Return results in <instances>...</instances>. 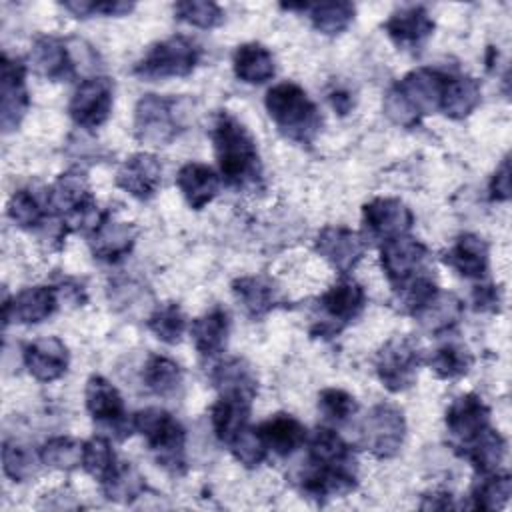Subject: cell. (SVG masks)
Returning a JSON list of instances; mask_svg holds the SVG:
<instances>
[{
    "label": "cell",
    "instance_id": "cell-7",
    "mask_svg": "<svg viewBox=\"0 0 512 512\" xmlns=\"http://www.w3.org/2000/svg\"><path fill=\"white\" fill-rule=\"evenodd\" d=\"M364 306V288L354 280L342 278L318 298V310L324 316V320H320V324L312 332L320 336H334L344 326L354 322L362 314Z\"/></svg>",
    "mask_w": 512,
    "mask_h": 512
},
{
    "label": "cell",
    "instance_id": "cell-5",
    "mask_svg": "<svg viewBox=\"0 0 512 512\" xmlns=\"http://www.w3.org/2000/svg\"><path fill=\"white\" fill-rule=\"evenodd\" d=\"M200 60V48L186 36H170L156 42L136 62L134 74L146 82L188 76Z\"/></svg>",
    "mask_w": 512,
    "mask_h": 512
},
{
    "label": "cell",
    "instance_id": "cell-3",
    "mask_svg": "<svg viewBox=\"0 0 512 512\" xmlns=\"http://www.w3.org/2000/svg\"><path fill=\"white\" fill-rule=\"evenodd\" d=\"M132 428L142 434L156 462L172 476L186 472V432L164 408H144L132 416Z\"/></svg>",
    "mask_w": 512,
    "mask_h": 512
},
{
    "label": "cell",
    "instance_id": "cell-52",
    "mask_svg": "<svg viewBox=\"0 0 512 512\" xmlns=\"http://www.w3.org/2000/svg\"><path fill=\"white\" fill-rule=\"evenodd\" d=\"M490 198L496 202H506L510 198V162L508 158L502 160V164L496 168L490 186H488Z\"/></svg>",
    "mask_w": 512,
    "mask_h": 512
},
{
    "label": "cell",
    "instance_id": "cell-20",
    "mask_svg": "<svg viewBox=\"0 0 512 512\" xmlns=\"http://www.w3.org/2000/svg\"><path fill=\"white\" fill-rule=\"evenodd\" d=\"M28 64L46 80H68L76 72L70 46L56 36H38L30 48Z\"/></svg>",
    "mask_w": 512,
    "mask_h": 512
},
{
    "label": "cell",
    "instance_id": "cell-51",
    "mask_svg": "<svg viewBox=\"0 0 512 512\" xmlns=\"http://www.w3.org/2000/svg\"><path fill=\"white\" fill-rule=\"evenodd\" d=\"M382 110L386 114V118L402 128H412L420 122V118L410 110V106L404 102V98L398 94V90L392 86L382 102Z\"/></svg>",
    "mask_w": 512,
    "mask_h": 512
},
{
    "label": "cell",
    "instance_id": "cell-55",
    "mask_svg": "<svg viewBox=\"0 0 512 512\" xmlns=\"http://www.w3.org/2000/svg\"><path fill=\"white\" fill-rule=\"evenodd\" d=\"M330 104L338 114H346L352 108V96L346 90H334L330 92Z\"/></svg>",
    "mask_w": 512,
    "mask_h": 512
},
{
    "label": "cell",
    "instance_id": "cell-16",
    "mask_svg": "<svg viewBox=\"0 0 512 512\" xmlns=\"http://www.w3.org/2000/svg\"><path fill=\"white\" fill-rule=\"evenodd\" d=\"M362 222L372 238L390 240L412 228L414 214L398 198H374L364 204Z\"/></svg>",
    "mask_w": 512,
    "mask_h": 512
},
{
    "label": "cell",
    "instance_id": "cell-42",
    "mask_svg": "<svg viewBox=\"0 0 512 512\" xmlns=\"http://www.w3.org/2000/svg\"><path fill=\"white\" fill-rule=\"evenodd\" d=\"M42 460L40 454H34L30 446L6 438L2 444V470L14 482H26L36 476Z\"/></svg>",
    "mask_w": 512,
    "mask_h": 512
},
{
    "label": "cell",
    "instance_id": "cell-28",
    "mask_svg": "<svg viewBox=\"0 0 512 512\" xmlns=\"http://www.w3.org/2000/svg\"><path fill=\"white\" fill-rule=\"evenodd\" d=\"M256 430L262 436L266 448L278 456H290L300 446H304L308 438V430L304 428V424L290 414H274L264 420Z\"/></svg>",
    "mask_w": 512,
    "mask_h": 512
},
{
    "label": "cell",
    "instance_id": "cell-32",
    "mask_svg": "<svg viewBox=\"0 0 512 512\" xmlns=\"http://www.w3.org/2000/svg\"><path fill=\"white\" fill-rule=\"evenodd\" d=\"M308 458L306 462L322 464V466H338V468H356V460L352 448L336 434L332 428H316L308 438Z\"/></svg>",
    "mask_w": 512,
    "mask_h": 512
},
{
    "label": "cell",
    "instance_id": "cell-27",
    "mask_svg": "<svg viewBox=\"0 0 512 512\" xmlns=\"http://www.w3.org/2000/svg\"><path fill=\"white\" fill-rule=\"evenodd\" d=\"M210 382L218 396H240L254 400L258 392V378L252 366L242 358H226L210 372Z\"/></svg>",
    "mask_w": 512,
    "mask_h": 512
},
{
    "label": "cell",
    "instance_id": "cell-40",
    "mask_svg": "<svg viewBox=\"0 0 512 512\" xmlns=\"http://www.w3.org/2000/svg\"><path fill=\"white\" fill-rule=\"evenodd\" d=\"M512 494V478L506 472L484 474V478L472 490V506L476 510L494 512L502 510Z\"/></svg>",
    "mask_w": 512,
    "mask_h": 512
},
{
    "label": "cell",
    "instance_id": "cell-15",
    "mask_svg": "<svg viewBox=\"0 0 512 512\" xmlns=\"http://www.w3.org/2000/svg\"><path fill=\"white\" fill-rule=\"evenodd\" d=\"M298 488L304 496L324 502L342 498L356 488V468H338L306 462L298 476Z\"/></svg>",
    "mask_w": 512,
    "mask_h": 512
},
{
    "label": "cell",
    "instance_id": "cell-54",
    "mask_svg": "<svg viewBox=\"0 0 512 512\" xmlns=\"http://www.w3.org/2000/svg\"><path fill=\"white\" fill-rule=\"evenodd\" d=\"M420 506H422L424 510H448V508L454 506V504H452V494H450V492H442V490L430 492V494L424 496V500H422Z\"/></svg>",
    "mask_w": 512,
    "mask_h": 512
},
{
    "label": "cell",
    "instance_id": "cell-17",
    "mask_svg": "<svg viewBox=\"0 0 512 512\" xmlns=\"http://www.w3.org/2000/svg\"><path fill=\"white\" fill-rule=\"evenodd\" d=\"M114 182L132 198L150 200L162 184V164L150 152H136L120 164Z\"/></svg>",
    "mask_w": 512,
    "mask_h": 512
},
{
    "label": "cell",
    "instance_id": "cell-22",
    "mask_svg": "<svg viewBox=\"0 0 512 512\" xmlns=\"http://www.w3.org/2000/svg\"><path fill=\"white\" fill-rule=\"evenodd\" d=\"M384 30L398 48L420 50L434 32V20L422 6H406L390 14Z\"/></svg>",
    "mask_w": 512,
    "mask_h": 512
},
{
    "label": "cell",
    "instance_id": "cell-6",
    "mask_svg": "<svg viewBox=\"0 0 512 512\" xmlns=\"http://www.w3.org/2000/svg\"><path fill=\"white\" fill-rule=\"evenodd\" d=\"M404 436V414L392 404L372 406L360 424L362 446L380 460L396 456L402 448Z\"/></svg>",
    "mask_w": 512,
    "mask_h": 512
},
{
    "label": "cell",
    "instance_id": "cell-26",
    "mask_svg": "<svg viewBox=\"0 0 512 512\" xmlns=\"http://www.w3.org/2000/svg\"><path fill=\"white\" fill-rule=\"evenodd\" d=\"M488 254L486 240L476 234H462L444 252L442 260L464 278H482L488 270Z\"/></svg>",
    "mask_w": 512,
    "mask_h": 512
},
{
    "label": "cell",
    "instance_id": "cell-4",
    "mask_svg": "<svg viewBox=\"0 0 512 512\" xmlns=\"http://www.w3.org/2000/svg\"><path fill=\"white\" fill-rule=\"evenodd\" d=\"M182 100L144 94L134 108V136L142 144L166 146L182 130Z\"/></svg>",
    "mask_w": 512,
    "mask_h": 512
},
{
    "label": "cell",
    "instance_id": "cell-23",
    "mask_svg": "<svg viewBox=\"0 0 512 512\" xmlns=\"http://www.w3.org/2000/svg\"><path fill=\"white\" fill-rule=\"evenodd\" d=\"M138 236V228L132 222L116 220L110 212L102 224L88 236L94 258L104 262H118L130 254Z\"/></svg>",
    "mask_w": 512,
    "mask_h": 512
},
{
    "label": "cell",
    "instance_id": "cell-35",
    "mask_svg": "<svg viewBox=\"0 0 512 512\" xmlns=\"http://www.w3.org/2000/svg\"><path fill=\"white\" fill-rule=\"evenodd\" d=\"M480 98H482V88L476 78L466 74H454V76L448 74L440 110L452 120H462L476 110V106L480 104Z\"/></svg>",
    "mask_w": 512,
    "mask_h": 512
},
{
    "label": "cell",
    "instance_id": "cell-46",
    "mask_svg": "<svg viewBox=\"0 0 512 512\" xmlns=\"http://www.w3.org/2000/svg\"><path fill=\"white\" fill-rule=\"evenodd\" d=\"M118 460L110 446V442L104 436H92L84 442V454H82V468L100 484L112 476L116 470Z\"/></svg>",
    "mask_w": 512,
    "mask_h": 512
},
{
    "label": "cell",
    "instance_id": "cell-39",
    "mask_svg": "<svg viewBox=\"0 0 512 512\" xmlns=\"http://www.w3.org/2000/svg\"><path fill=\"white\" fill-rule=\"evenodd\" d=\"M142 380L144 386L154 394L172 396L182 384V368L168 356L152 354L144 364Z\"/></svg>",
    "mask_w": 512,
    "mask_h": 512
},
{
    "label": "cell",
    "instance_id": "cell-45",
    "mask_svg": "<svg viewBox=\"0 0 512 512\" xmlns=\"http://www.w3.org/2000/svg\"><path fill=\"white\" fill-rule=\"evenodd\" d=\"M100 486L108 500L122 502V504H130L132 500L140 498L146 490L144 478L138 474V470L132 464H118L112 476L104 480Z\"/></svg>",
    "mask_w": 512,
    "mask_h": 512
},
{
    "label": "cell",
    "instance_id": "cell-25",
    "mask_svg": "<svg viewBox=\"0 0 512 512\" xmlns=\"http://www.w3.org/2000/svg\"><path fill=\"white\" fill-rule=\"evenodd\" d=\"M462 314H464V304L456 294L436 290L416 310L414 318L428 334L438 336V334L450 332L454 326H458V322L462 320Z\"/></svg>",
    "mask_w": 512,
    "mask_h": 512
},
{
    "label": "cell",
    "instance_id": "cell-10",
    "mask_svg": "<svg viewBox=\"0 0 512 512\" xmlns=\"http://www.w3.org/2000/svg\"><path fill=\"white\" fill-rule=\"evenodd\" d=\"M114 104V84L108 76H90L82 80L68 104V114L76 126L94 130L102 126Z\"/></svg>",
    "mask_w": 512,
    "mask_h": 512
},
{
    "label": "cell",
    "instance_id": "cell-21",
    "mask_svg": "<svg viewBox=\"0 0 512 512\" xmlns=\"http://www.w3.org/2000/svg\"><path fill=\"white\" fill-rule=\"evenodd\" d=\"M70 354L66 344L56 336H44L24 348V366L38 382H54L68 370Z\"/></svg>",
    "mask_w": 512,
    "mask_h": 512
},
{
    "label": "cell",
    "instance_id": "cell-34",
    "mask_svg": "<svg viewBox=\"0 0 512 512\" xmlns=\"http://www.w3.org/2000/svg\"><path fill=\"white\" fill-rule=\"evenodd\" d=\"M252 400L240 396H218L210 408V422L216 438L228 444L244 426H248Z\"/></svg>",
    "mask_w": 512,
    "mask_h": 512
},
{
    "label": "cell",
    "instance_id": "cell-24",
    "mask_svg": "<svg viewBox=\"0 0 512 512\" xmlns=\"http://www.w3.org/2000/svg\"><path fill=\"white\" fill-rule=\"evenodd\" d=\"M222 178L202 162H186L176 174V186L190 208L202 210L220 192Z\"/></svg>",
    "mask_w": 512,
    "mask_h": 512
},
{
    "label": "cell",
    "instance_id": "cell-53",
    "mask_svg": "<svg viewBox=\"0 0 512 512\" xmlns=\"http://www.w3.org/2000/svg\"><path fill=\"white\" fill-rule=\"evenodd\" d=\"M472 304L476 310H496L498 304H500V294H498V288L492 286V284H482V286H476L474 292H472Z\"/></svg>",
    "mask_w": 512,
    "mask_h": 512
},
{
    "label": "cell",
    "instance_id": "cell-14",
    "mask_svg": "<svg viewBox=\"0 0 512 512\" xmlns=\"http://www.w3.org/2000/svg\"><path fill=\"white\" fill-rule=\"evenodd\" d=\"M314 250L340 274H348L356 268L366 252V240L362 234L344 226H326L318 232Z\"/></svg>",
    "mask_w": 512,
    "mask_h": 512
},
{
    "label": "cell",
    "instance_id": "cell-1",
    "mask_svg": "<svg viewBox=\"0 0 512 512\" xmlns=\"http://www.w3.org/2000/svg\"><path fill=\"white\" fill-rule=\"evenodd\" d=\"M210 138L220 178L228 188L248 190L262 182V162L256 140L236 116L226 110L218 112L212 118Z\"/></svg>",
    "mask_w": 512,
    "mask_h": 512
},
{
    "label": "cell",
    "instance_id": "cell-48",
    "mask_svg": "<svg viewBox=\"0 0 512 512\" xmlns=\"http://www.w3.org/2000/svg\"><path fill=\"white\" fill-rule=\"evenodd\" d=\"M318 410L326 422L340 426L356 414L358 402L342 388H324L318 394Z\"/></svg>",
    "mask_w": 512,
    "mask_h": 512
},
{
    "label": "cell",
    "instance_id": "cell-38",
    "mask_svg": "<svg viewBox=\"0 0 512 512\" xmlns=\"http://www.w3.org/2000/svg\"><path fill=\"white\" fill-rule=\"evenodd\" d=\"M308 12V18L312 22V26L326 34V36H336L340 32H344L350 22L354 20L356 8L352 2H316V4H306L304 8Z\"/></svg>",
    "mask_w": 512,
    "mask_h": 512
},
{
    "label": "cell",
    "instance_id": "cell-2",
    "mask_svg": "<svg viewBox=\"0 0 512 512\" xmlns=\"http://www.w3.org/2000/svg\"><path fill=\"white\" fill-rule=\"evenodd\" d=\"M268 116L276 128L292 142L310 144L322 126L318 106L304 88L294 82L274 84L264 98Z\"/></svg>",
    "mask_w": 512,
    "mask_h": 512
},
{
    "label": "cell",
    "instance_id": "cell-33",
    "mask_svg": "<svg viewBox=\"0 0 512 512\" xmlns=\"http://www.w3.org/2000/svg\"><path fill=\"white\" fill-rule=\"evenodd\" d=\"M90 186L88 176L80 168H72L58 176V180L46 190V206L48 210L66 216L70 210H74L78 204H82L86 198H90Z\"/></svg>",
    "mask_w": 512,
    "mask_h": 512
},
{
    "label": "cell",
    "instance_id": "cell-18",
    "mask_svg": "<svg viewBox=\"0 0 512 512\" xmlns=\"http://www.w3.org/2000/svg\"><path fill=\"white\" fill-rule=\"evenodd\" d=\"M444 422L448 434L456 440L460 448L490 426V408L478 394L468 392L458 396L448 406Z\"/></svg>",
    "mask_w": 512,
    "mask_h": 512
},
{
    "label": "cell",
    "instance_id": "cell-41",
    "mask_svg": "<svg viewBox=\"0 0 512 512\" xmlns=\"http://www.w3.org/2000/svg\"><path fill=\"white\" fill-rule=\"evenodd\" d=\"M46 200H40L32 190H16L6 206L8 218L24 230H38L48 218Z\"/></svg>",
    "mask_w": 512,
    "mask_h": 512
},
{
    "label": "cell",
    "instance_id": "cell-12",
    "mask_svg": "<svg viewBox=\"0 0 512 512\" xmlns=\"http://www.w3.org/2000/svg\"><path fill=\"white\" fill-rule=\"evenodd\" d=\"M0 70V124L2 130L8 134L20 126L30 104L26 90V64H22V60L18 58L14 60L8 54H2Z\"/></svg>",
    "mask_w": 512,
    "mask_h": 512
},
{
    "label": "cell",
    "instance_id": "cell-31",
    "mask_svg": "<svg viewBox=\"0 0 512 512\" xmlns=\"http://www.w3.org/2000/svg\"><path fill=\"white\" fill-rule=\"evenodd\" d=\"M232 68L238 80L246 84H264L274 78L276 66L272 52L260 42H246L234 50Z\"/></svg>",
    "mask_w": 512,
    "mask_h": 512
},
{
    "label": "cell",
    "instance_id": "cell-49",
    "mask_svg": "<svg viewBox=\"0 0 512 512\" xmlns=\"http://www.w3.org/2000/svg\"><path fill=\"white\" fill-rule=\"evenodd\" d=\"M230 452L232 456L246 468H256L260 466L266 456H268V448L262 440V436L258 434L256 428H250V426H244L230 442Z\"/></svg>",
    "mask_w": 512,
    "mask_h": 512
},
{
    "label": "cell",
    "instance_id": "cell-8",
    "mask_svg": "<svg viewBox=\"0 0 512 512\" xmlns=\"http://www.w3.org/2000/svg\"><path fill=\"white\" fill-rule=\"evenodd\" d=\"M422 362V352L410 338H392L378 350L374 368L386 390L404 392L416 382Z\"/></svg>",
    "mask_w": 512,
    "mask_h": 512
},
{
    "label": "cell",
    "instance_id": "cell-50",
    "mask_svg": "<svg viewBox=\"0 0 512 512\" xmlns=\"http://www.w3.org/2000/svg\"><path fill=\"white\" fill-rule=\"evenodd\" d=\"M62 6L72 12L78 18H88L92 14H102V16H126L128 12L134 10V2H122V0H104V2H94V0H72V2H62Z\"/></svg>",
    "mask_w": 512,
    "mask_h": 512
},
{
    "label": "cell",
    "instance_id": "cell-29",
    "mask_svg": "<svg viewBox=\"0 0 512 512\" xmlns=\"http://www.w3.org/2000/svg\"><path fill=\"white\" fill-rule=\"evenodd\" d=\"M228 332H230L228 314L218 306L198 316L190 324V336H192L194 348L202 358H212L220 354L226 346Z\"/></svg>",
    "mask_w": 512,
    "mask_h": 512
},
{
    "label": "cell",
    "instance_id": "cell-13",
    "mask_svg": "<svg viewBox=\"0 0 512 512\" xmlns=\"http://www.w3.org/2000/svg\"><path fill=\"white\" fill-rule=\"evenodd\" d=\"M448 74L434 68H416L408 72L394 88L410 106V110L422 118L440 110L442 94Z\"/></svg>",
    "mask_w": 512,
    "mask_h": 512
},
{
    "label": "cell",
    "instance_id": "cell-30",
    "mask_svg": "<svg viewBox=\"0 0 512 512\" xmlns=\"http://www.w3.org/2000/svg\"><path fill=\"white\" fill-rule=\"evenodd\" d=\"M232 292L250 318H262L278 304V288L266 276H242L232 282Z\"/></svg>",
    "mask_w": 512,
    "mask_h": 512
},
{
    "label": "cell",
    "instance_id": "cell-47",
    "mask_svg": "<svg viewBox=\"0 0 512 512\" xmlns=\"http://www.w3.org/2000/svg\"><path fill=\"white\" fill-rule=\"evenodd\" d=\"M174 14L178 20L204 30L216 28L224 20V10L210 0H180L174 4Z\"/></svg>",
    "mask_w": 512,
    "mask_h": 512
},
{
    "label": "cell",
    "instance_id": "cell-9",
    "mask_svg": "<svg viewBox=\"0 0 512 512\" xmlns=\"http://www.w3.org/2000/svg\"><path fill=\"white\" fill-rule=\"evenodd\" d=\"M430 252L426 244L412 236H396L380 246V266L394 290L426 272Z\"/></svg>",
    "mask_w": 512,
    "mask_h": 512
},
{
    "label": "cell",
    "instance_id": "cell-11",
    "mask_svg": "<svg viewBox=\"0 0 512 512\" xmlns=\"http://www.w3.org/2000/svg\"><path fill=\"white\" fill-rule=\"evenodd\" d=\"M84 398L86 410L96 424L110 428L114 432H122V436L130 434L132 422H128L124 400L116 386L110 384L104 376L94 374L88 378Z\"/></svg>",
    "mask_w": 512,
    "mask_h": 512
},
{
    "label": "cell",
    "instance_id": "cell-37",
    "mask_svg": "<svg viewBox=\"0 0 512 512\" xmlns=\"http://www.w3.org/2000/svg\"><path fill=\"white\" fill-rule=\"evenodd\" d=\"M426 364L430 366V370L442 378V380H456L462 378L470 372L472 364H474V356L472 352L458 342H448L438 346L428 358Z\"/></svg>",
    "mask_w": 512,
    "mask_h": 512
},
{
    "label": "cell",
    "instance_id": "cell-44",
    "mask_svg": "<svg viewBox=\"0 0 512 512\" xmlns=\"http://www.w3.org/2000/svg\"><path fill=\"white\" fill-rule=\"evenodd\" d=\"M40 460L42 464L70 472L78 466H82V454H84V442H78L70 436H54L44 442L40 448Z\"/></svg>",
    "mask_w": 512,
    "mask_h": 512
},
{
    "label": "cell",
    "instance_id": "cell-36",
    "mask_svg": "<svg viewBox=\"0 0 512 512\" xmlns=\"http://www.w3.org/2000/svg\"><path fill=\"white\" fill-rule=\"evenodd\" d=\"M464 448V458L480 472V474H492L498 470V466L504 460L506 454V440L502 434L494 428L482 430L476 438H472L468 444L460 446Z\"/></svg>",
    "mask_w": 512,
    "mask_h": 512
},
{
    "label": "cell",
    "instance_id": "cell-43",
    "mask_svg": "<svg viewBox=\"0 0 512 512\" xmlns=\"http://www.w3.org/2000/svg\"><path fill=\"white\" fill-rule=\"evenodd\" d=\"M148 330L164 344H178L186 332V316L182 308L174 302H166L148 316Z\"/></svg>",
    "mask_w": 512,
    "mask_h": 512
},
{
    "label": "cell",
    "instance_id": "cell-19",
    "mask_svg": "<svg viewBox=\"0 0 512 512\" xmlns=\"http://www.w3.org/2000/svg\"><path fill=\"white\" fill-rule=\"evenodd\" d=\"M58 308V288L30 286L20 290L12 300L4 298V326L10 320L18 324H38L54 314Z\"/></svg>",
    "mask_w": 512,
    "mask_h": 512
}]
</instances>
